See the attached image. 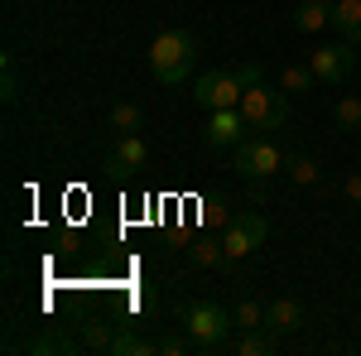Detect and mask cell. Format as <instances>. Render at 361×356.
Wrapping results in <instances>:
<instances>
[{
	"label": "cell",
	"instance_id": "3",
	"mask_svg": "<svg viewBox=\"0 0 361 356\" xmlns=\"http://www.w3.org/2000/svg\"><path fill=\"white\" fill-rule=\"evenodd\" d=\"M178 323L183 332L197 342V352L212 356V352H226V342H231V332H236V318H231V308L212 299H188L183 303V313H178Z\"/></svg>",
	"mask_w": 361,
	"mask_h": 356
},
{
	"label": "cell",
	"instance_id": "4",
	"mask_svg": "<svg viewBox=\"0 0 361 356\" xmlns=\"http://www.w3.org/2000/svg\"><path fill=\"white\" fill-rule=\"evenodd\" d=\"M284 164H289V154L279 149L275 135H250L231 149V168H236L246 183H270L275 173H284Z\"/></svg>",
	"mask_w": 361,
	"mask_h": 356
},
{
	"label": "cell",
	"instance_id": "23",
	"mask_svg": "<svg viewBox=\"0 0 361 356\" xmlns=\"http://www.w3.org/2000/svg\"><path fill=\"white\" fill-rule=\"evenodd\" d=\"M0 87H5V92H0L5 102H15V97H20V82H15V58H10V54H5V78H0Z\"/></svg>",
	"mask_w": 361,
	"mask_h": 356
},
{
	"label": "cell",
	"instance_id": "2",
	"mask_svg": "<svg viewBox=\"0 0 361 356\" xmlns=\"http://www.w3.org/2000/svg\"><path fill=\"white\" fill-rule=\"evenodd\" d=\"M255 82H260V63H231V68H217V73L193 78V102L202 111L241 106V97H246Z\"/></svg>",
	"mask_w": 361,
	"mask_h": 356
},
{
	"label": "cell",
	"instance_id": "12",
	"mask_svg": "<svg viewBox=\"0 0 361 356\" xmlns=\"http://www.w3.org/2000/svg\"><path fill=\"white\" fill-rule=\"evenodd\" d=\"M333 29L361 49V0H333Z\"/></svg>",
	"mask_w": 361,
	"mask_h": 356
},
{
	"label": "cell",
	"instance_id": "7",
	"mask_svg": "<svg viewBox=\"0 0 361 356\" xmlns=\"http://www.w3.org/2000/svg\"><path fill=\"white\" fill-rule=\"evenodd\" d=\"M308 68H313V78H318V87H337L352 78V68H357V44H318V49H308L304 58Z\"/></svg>",
	"mask_w": 361,
	"mask_h": 356
},
{
	"label": "cell",
	"instance_id": "5",
	"mask_svg": "<svg viewBox=\"0 0 361 356\" xmlns=\"http://www.w3.org/2000/svg\"><path fill=\"white\" fill-rule=\"evenodd\" d=\"M241 116L250 121L255 135H275L279 125L289 121V92H284V87H265V78H260V82L241 97Z\"/></svg>",
	"mask_w": 361,
	"mask_h": 356
},
{
	"label": "cell",
	"instance_id": "22",
	"mask_svg": "<svg viewBox=\"0 0 361 356\" xmlns=\"http://www.w3.org/2000/svg\"><path fill=\"white\" fill-rule=\"evenodd\" d=\"M193 260H197V265H226L222 241H197V246H193Z\"/></svg>",
	"mask_w": 361,
	"mask_h": 356
},
{
	"label": "cell",
	"instance_id": "8",
	"mask_svg": "<svg viewBox=\"0 0 361 356\" xmlns=\"http://www.w3.org/2000/svg\"><path fill=\"white\" fill-rule=\"evenodd\" d=\"M207 145L212 149H236L241 140H250L255 130H250V121L241 116V106H222V111H207Z\"/></svg>",
	"mask_w": 361,
	"mask_h": 356
},
{
	"label": "cell",
	"instance_id": "1",
	"mask_svg": "<svg viewBox=\"0 0 361 356\" xmlns=\"http://www.w3.org/2000/svg\"><path fill=\"white\" fill-rule=\"evenodd\" d=\"M145 68L154 73V82L164 87H183L188 78L197 73V39L188 29H159L154 39H149V49H145Z\"/></svg>",
	"mask_w": 361,
	"mask_h": 356
},
{
	"label": "cell",
	"instance_id": "19",
	"mask_svg": "<svg viewBox=\"0 0 361 356\" xmlns=\"http://www.w3.org/2000/svg\"><path fill=\"white\" fill-rule=\"evenodd\" d=\"M116 337H121V332H116L111 323H82V342H87V347H97V352H106V356H111Z\"/></svg>",
	"mask_w": 361,
	"mask_h": 356
},
{
	"label": "cell",
	"instance_id": "21",
	"mask_svg": "<svg viewBox=\"0 0 361 356\" xmlns=\"http://www.w3.org/2000/svg\"><path fill=\"white\" fill-rule=\"evenodd\" d=\"M149 352H154V342H145V337H135V332H121L116 347H111V356H149Z\"/></svg>",
	"mask_w": 361,
	"mask_h": 356
},
{
	"label": "cell",
	"instance_id": "13",
	"mask_svg": "<svg viewBox=\"0 0 361 356\" xmlns=\"http://www.w3.org/2000/svg\"><path fill=\"white\" fill-rule=\"evenodd\" d=\"M294 25H299V34H318V29H328V25H333V0H304L299 15H294Z\"/></svg>",
	"mask_w": 361,
	"mask_h": 356
},
{
	"label": "cell",
	"instance_id": "14",
	"mask_svg": "<svg viewBox=\"0 0 361 356\" xmlns=\"http://www.w3.org/2000/svg\"><path fill=\"white\" fill-rule=\"evenodd\" d=\"M279 87H284L289 97H304V92L318 87V78H313V68H308V63H284V68H279Z\"/></svg>",
	"mask_w": 361,
	"mask_h": 356
},
{
	"label": "cell",
	"instance_id": "24",
	"mask_svg": "<svg viewBox=\"0 0 361 356\" xmlns=\"http://www.w3.org/2000/svg\"><path fill=\"white\" fill-rule=\"evenodd\" d=\"M342 197H347V202H357V207H361V173H352V178L342 183Z\"/></svg>",
	"mask_w": 361,
	"mask_h": 356
},
{
	"label": "cell",
	"instance_id": "18",
	"mask_svg": "<svg viewBox=\"0 0 361 356\" xmlns=\"http://www.w3.org/2000/svg\"><path fill=\"white\" fill-rule=\"evenodd\" d=\"M231 318H236V332H246V328H265V318H270V303H260V299H241L236 308H231Z\"/></svg>",
	"mask_w": 361,
	"mask_h": 356
},
{
	"label": "cell",
	"instance_id": "10",
	"mask_svg": "<svg viewBox=\"0 0 361 356\" xmlns=\"http://www.w3.org/2000/svg\"><path fill=\"white\" fill-rule=\"evenodd\" d=\"M226 352H231V356H275L279 352V332L246 328V332H236V337L226 342Z\"/></svg>",
	"mask_w": 361,
	"mask_h": 356
},
{
	"label": "cell",
	"instance_id": "6",
	"mask_svg": "<svg viewBox=\"0 0 361 356\" xmlns=\"http://www.w3.org/2000/svg\"><path fill=\"white\" fill-rule=\"evenodd\" d=\"M265 236H270L265 212H236V217L222 226V255H226L222 270H231V265H241L246 255H255V250L265 246Z\"/></svg>",
	"mask_w": 361,
	"mask_h": 356
},
{
	"label": "cell",
	"instance_id": "11",
	"mask_svg": "<svg viewBox=\"0 0 361 356\" xmlns=\"http://www.w3.org/2000/svg\"><path fill=\"white\" fill-rule=\"evenodd\" d=\"M304 318H308V308H304L299 299H289V294H284V299L270 303V318H265V328L279 332V337H289V332L304 328Z\"/></svg>",
	"mask_w": 361,
	"mask_h": 356
},
{
	"label": "cell",
	"instance_id": "20",
	"mask_svg": "<svg viewBox=\"0 0 361 356\" xmlns=\"http://www.w3.org/2000/svg\"><path fill=\"white\" fill-rule=\"evenodd\" d=\"M154 352L159 356H188V352H197V342L188 337V332H169V337L154 342Z\"/></svg>",
	"mask_w": 361,
	"mask_h": 356
},
{
	"label": "cell",
	"instance_id": "16",
	"mask_svg": "<svg viewBox=\"0 0 361 356\" xmlns=\"http://www.w3.org/2000/svg\"><path fill=\"white\" fill-rule=\"evenodd\" d=\"M111 130L116 135H135V130H145V111H140L135 102H116L111 106Z\"/></svg>",
	"mask_w": 361,
	"mask_h": 356
},
{
	"label": "cell",
	"instance_id": "15",
	"mask_svg": "<svg viewBox=\"0 0 361 356\" xmlns=\"http://www.w3.org/2000/svg\"><path fill=\"white\" fill-rule=\"evenodd\" d=\"M284 173L294 178V188H313V183L323 178V168H318V159H313V154H289Z\"/></svg>",
	"mask_w": 361,
	"mask_h": 356
},
{
	"label": "cell",
	"instance_id": "9",
	"mask_svg": "<svg viewBox=\"0 0 361 356\" xmlns=\"http://www.w3.org/2000/svg\"><path fill=\"white\" fill-rule=\"evenodd\" d=\"M145 159H149V145H145V135H116L106 168H111V173H135V168H145Z\"/></svg>",
	"mask_w": 361,
	"mask_h": 356
},
{
	"label": "cell",
	"instance_id": "17",
	"mask_svg": "<svg viewBox=\"0 0 361 356\" xmlns=\"http://www.w3.org/2000/svg\"><path fill=\"white\" fill-rule=\"evenodd\" d=\"M333 125L342 130V135H357V130H361V97H337Z\"/></svg>",
	"mask_w": 361,
	"mask_h": 356
}]
</instances>
